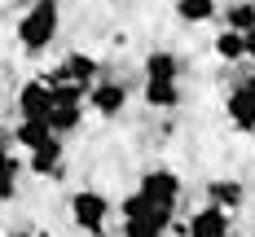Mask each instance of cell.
I'll list each match as a JSON object with an SVG mask.
<instances>
[{"mask_svg":"<svg viewBox=\"0 0 255 237\" xmlns=\"http://www.w3.org/2000/svg\"><path fill=\"white\" fill-rule=\"evenodd\" d=\"M172 9H176V18L185 26H203V22L220 18V0H176Z\"/></svg>","mask_w":255,"mask_h":237,"instance_id":"cell-14","label":"cell"},{"mask_svg":"<svg viewBox=\"0 0 255 237\" xmlns=\"http://www.w3.org/2000/svg\"><path fill=\"white\" fill-rule=\"evenodd\" d=\"M207 202L220 211H242V202H247V184L233 180V176H216V180H207Z\"/></svg>","mask_w":255,"mask_h":237,"instance_id":"cell-12","label":"cell"},{"mask_svg":"<svg viewBox=\"0 0 255 237\" xmlns=\"http://www.w3.org/2000/svg\"><path fill=\"white\" fill-rule=\"evenodd\" d=\"M9 150V128H4V119H0V154Z\"/></svg>","mask_w":255,"mask_h":237,"instance_id":"cell-21","label":"cell"},{"mask_svg":"<svg viewBox=\"0 0 255 237\" xmlns=\"http://www.w3.org/2000/svg\"><path fill=\"white\" fill-rule=\"evenodd\" d=\"M57 35H62V0H31L13 22V40L26 57L49 53Z\"/></svg>","mask_w":255,"mask_h":237,"instance_id":"cell-1","label":"cell"},{"mask_svg":"<svg viewBox=\"0 0 255 237\" xmlns=\"http://www.w3.org/2000/svg\"><path fill=\"white\" fill-rule=\"evenodd\" d=\"M66 211H71V224H75L84 237H106V229H110V198L106 193H97V189H75L71 193V202H66Z\"/></svg>","mask_w":255,"mask_h":237,"instance_id":"cell-3","label":"cell"},{"mask_svg":"<svg viewBox=\"0 0 255 237\" xmlns=\"http://www.w3.org/2000/svg\"><path fill=\"white\" fill-rule=\"evenodd\" d=\"M53 88V110H49V128L53 136H71L84 128V88L75 83H49Z\"/></svg>","mask_w":255,"mask_h":237,"instance_id":"cell-4","label":"cell"},{"mask_svg":"<svg viewBox=\"0 0 255 237\" xmlns=\"http://www.w3.org/2000/svg\"><path fill=\"white\" fill-rule=\"evenodd\" d=\"M97 71H102V62H97L93 53H66V57H62V62H57L44 79H49V83H75V88H84V92H88V88L102 79Z\"/></svg>","mask_w":255,"mask_h":237,"instance_id":"cell-7","label":"cell"},{"mask_svg":"<svg viewBox=\"0 0 255 237\" xmlns=\"http://www.w3.org/2000/svg\"><path fill=\"white\" fill-rule=\"evenodd\" d=\"M247 62H255V26L247 31Z\"/></svg>","mask_w":255,"mask_h":237,"instance_id":"cell-20","label":"cell"},{"mask_svg":"<svg viewBox=\"0 0 255 237\" xmlns=\"http://www.w3.org/2000/svg\"><path fill=\"white\" fill-rule=\"evenodd\" d=\"M9 141H18L26 154H31V150H40L44 141H53V128H49V123H40V119H18V128H13Z\"/></svg>","mask_w":255,"mask_h":237,"instance_id":"cell-17","label":"cell"},{"mask_svg":"<svg viewBox=\"0 0 255 237\" xmlns=\"http://www.w3.org/2000/svg\"><path fill=\"white\" fill-rule=\"evenodd\" d=\"M211 49H216V57L220 62H229V66H238V62H247V35L242 31H220L216 40H211Z\"/></svg>","mask_w":255,"mask_h":237,"instance_id":"cell-16","label":"cell"},{"mask_svg":"<svg viewBox=\"0 0 255 237\" xmlns=\"http://www.w3.org/2000/svg\"><path fill=\"white\" fill-rule=\"evenodd\" d=\"M136 193L141 198H150L154 207H163V211H172L176 215L180 207V176L172 171V167H150V171H141V184H136Z\"/></svg>","mask_w":255,"mask_h":237,"instance_id":"cell-5","label":"cell"},{"mask_svg":"<svg viewBox=\"0 0 255 237\" xmlns=\"http://www.w3.org/2000/svg\"><path fill=\"white\" fill-rule=\"evenodd\" d=\"M22 171H26V162L18 154H0V202H13L18 198V184H22Z\"/></svg>","mask_w":255,"mask_h":237,"instance_id":"cell-15","label":"cell"},{"mask_svg":"<svg viewBox=\"0 0 255 237\" xmlns=\"http://www.w3.org/2000/svg\"><path fill=\"white\" fill-rule=\"evenodd\" d=\"M225 26L247 35L255 26V0H233V4H225Z\"/></svg>","mask_w":255,"mask_h":237,"instance_id":"cell-19","label":"cell"},{"mask_svg":"<svg viewBox=\"0 0 255 237\" xmlns=\"http://www.w3.org/2000/svg\"><path fill=\"white\" fill-rule=\"evenodd\" d=\"M145 105L150 110H176L180 105V79H145Z\"/></svg>","mask_w":255,"mask_h":237,"instance_id":"cell-13","label":"cell"},{"mask_svg":"<svg viewBox=\"0 0 255 237\" xmlns=\"http://www.w3.org/2000/svg\"><path fill=\"white\" fill-rule=\"evenodd\" d=\"M180 233L185 237H229L233 233V215L207 202V207H198L194 215H189V224H185Z\"/></svg>","mask_w":255,"mask_h":237,"instance_id":"cell-11","label":"cell"},{"mask_svg":"<svg viewBox=\"0 0 255 237\" xmlns=\"http://www.w3.org/2000/svg\"><path fill=\"white\" fill-rule=\"evenodd\" d=\"M18 119H40V123H49V110H53V88L49 79H26L22 88H18Z\"/></svg>","mask_w":255,"mask_h":237,"instance_id":"cell-10","label":"cell"},{"mask_svg":"<svg viewBox=\"0 0 255 237\" xmlns=\"http://www.w3.org/2000/svg\"><path fill=\"white\" fill-rule=\"evenodd\" d=\"M225 119H229L238 132H255V71H247V75L225 92Z\"/></svg>","mask_w":255,"mask_h":237,"instance_id":"cell-6","label":"cell"},{"mask_svg":"<svg viewBox=\"0 0 255 237\" xmlns=\"http://www.w3.org/2000/svg\"><path fill=\"white\" fill-rule=\"evenodd\" d=\"M247 237H255V233H247Z\"/></svg>","mask_w":255,"mask_h":237,"instance_id":"cell-23","label":"cell"},{"mask_svg":"<svg viewBox=\"0 0 255 237\" xmlns=\"http://www.w3.org/2000/svg\"><path fill=\"white\" fill-rule=\"evenodd\" d=\"M84 97H88V110H93V114H102V119H119L124 105H128V83H124V79H97Z\"/></svg>","mask_w":255,"mask_h":237,"instance_id":"cell-8","label":"cell"},{"mask_svg":"<svg viewBox=\"0 0 255 237\" xmlns=\"http://www.w3.org/2000/svg\"><path fill=\"white\" fill-rule=\"evenodd\" d=\"M4 237H44V233H26V229H13V233H4Z\"/></svg>","mask_w":255,"mask_h":237,"instance_id":"cell-22","label":"cell"},{"mask_svg":"<svg viewBox=\"0 0 255 237\" xmlns=\"http://www.w3.org/2000/svg\"><path fill=\"white\" fill-rule=\"evenodd\" d=\"M119 220H124V237H167L176 215L154 207L150 198H141V193H128L119 202Z\"/></svg>","mask_w":255,"mask_h":237,"instance_id":"cell-2","label":"cell"},{"mask_svg":"<svg viewBox=\"0 0 255 237\" xmlns=\"http://www.w3.org/2000/svg\"><path fill=\"white\" fill-rule=\"evenodd\" d=\"M145 79H180V57L167 49L145 53Z\"/></svg>","mask_w":255,"mask_h":237,"instance_id":"cell-18","label":"cell"},{"mask_svg":"<svg viewBox=\"0 0 255 237\" xmlns=\"http://www.w3.org/2000/svg\"><path fill=\"white\" fill-rule=\"evenodd\" d=\"M26 171L40 176V180H62L66 176V145H62V136H53L40 150H31L26 154Z\"/></svg>","mask_w":255,"mask_h":237,"instance_id":"cell-9","label":"cell"}]
</instances>
